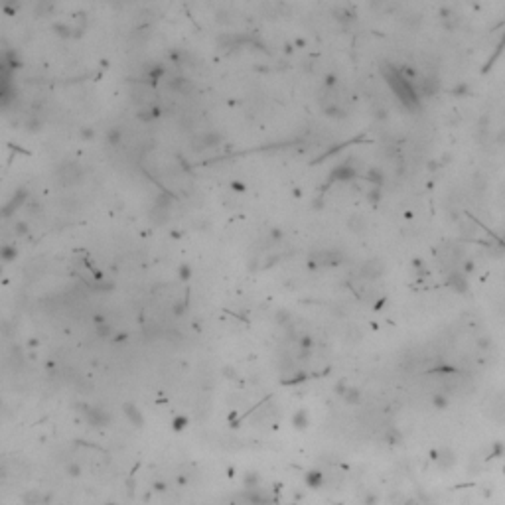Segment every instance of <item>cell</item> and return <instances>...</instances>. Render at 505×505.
I'll use <instances>...</instances> for the list:
<instances>
[{
    "label": "cell",
    "instance_id": "5b68a950",
    "mask_svg": "<svg viewBox=\"0 0 505 505\" xmlns=\"http://www.w3.org/2000/svg\"><path fill=\"white\" fill-rule=\"evenodd\" d=\"M107 140H109L111 144H118V142H121V132H118L116 129H113V130L107 134Z\"/></svg>",
    "mask_w": 505,
    "mask_h": 505
},
{
    "label": "cell",
    "instance_id": "3957f363",
    "mask_svg": "<svg viewBox=\"0 0 505 505\" xmlns=\"http://www.w3.org/2000/svg\"><path fill=\"white\" fill-rule=\"evenodd\" d=\"M201 140H203V146H215L221 142V136L217 132H210V134H203Z\"/></svg>",
    "mask_w": 505,
    "mask_h": 505
},
{
    "label": "cell",
    "instance_id": "277c9868",
    "mask_svg": "<svg viewBox=\"0 0 505 505\" xmlns=\"http://www.w3.org/2000/svg\"><path fill=\"white\" fill-rule=\"evenodd\" d=\"M334 14H336V18L338 20H342V22H347V20H351L353 16H351V12L347 10V8H336L334 10Z\"/></svg>",
    "mask_w": 505,
    "mask_h": 505
},
{
    "label": "cell",
    "instance_id": "6da1fadb",
    "mask_svg": "<svg viewBox=\"0 0 505 505\" xmlns=\"http://www.w3.org/2000/svg\"><path fill=\"white\" fill-rule=\"evenodd\" d=\"M363 277H367V278H377L381 273H383V269H381V262H377V261H371V262H367L365 266H363Z\"/></svg>",
    "mask_w": 505,
    "mask_h": 505
},
{
    "label": "cell",
    "instance_id": "ba28073f",
    "mask_svg": "<svg viewBox=\"0 0 505 505\" xmlns=\"http://www.w3.org/2000/svg\"><path fill=\"white\" fill-rule=\"evenodd\" d=\"M271 237H273V241H280L282 239V231L280 229H271Z\"/></svg>",
    "mask_w": 505,
    "mask_h": 505
},
{
    "label": "cell",
    "instance_id": "7a4b0ae2",
    "mask_svg": "<svg viewBox=\"0 0 505 505\" xmlns=\"http://www.w3.org/2000/svg\"><path fill=\"white\" fill-rule=\"evenodd\" d=\"M353 174H355L353 168L345 164V166H340V168H336V170L332 172V180H349Z\"/></svg>",
    "mask_w": 505,
    "mask_h": 505
},
{
    "label": "cell",
    "instance_id": "9c48e42d",
    "mask_svg": "<svg viewBox=\"0 0 505 505\" xmlns=\"http://www.w3.org/2000/svg\"><path fill=\"white\" fill-rule=\"evenodd\" d=\"M180 275H182V280H188V278H190V275H192V271L188 269V266H182V271H180Z\"/></svg>",
    "mask_w": 505,
    "mask_h": 505
},
{
    "label": "cell",
    "instance_id": "8992f818",
    "mask_svg": "<svg viewBox=\"0 0 505 505\" xmlns=\"http://www.w3.org/2000/svg\"><path fill=\"white\" fill-rule=\"evenodd\" d=\"M2 259H4V261L16 259V249H14V247H4V249H2Z\"/></svg>",
    "mask_w": 505,
    "mask_h": 505
},
{
    "label": "cell",
    "instance_id": "52a82bcc",
    "mask_svg": "<svg viewBox=\"0 0 505 505\" xmlns=\"http://www.w3.org/2000/svg\"><path fill=\"white\" fill-rule=\"evenodd\" d=\"M367 180H371V182L379 184V182H381V172H377V170H371V172H369V176H367Z\"/></svg>",
    "mask_w": 505,
    "mask_h": 505
}]
</instances>
